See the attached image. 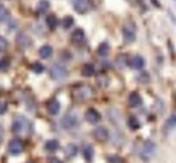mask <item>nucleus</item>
Returning <instances> with one entry per match:
<instances>
[{"mask_svg":"<svg viewBox=\"0 0 176 163\" xmlns=\"http://www.w3.org/2000/svg\"><path fill=\"white\" fill-rule=\"evenodd\" d=\"M11 131L16 134H23V133H31L32 131V125L28 118L24 117H18L15 121L11 123Z\"/></svg>","mask_w":176,"mask_h":163,"instance_id":"obj_1","label":"nucleus"},{"mask_svg":"<svg viewBox=\"0 0 176 163\" xmlns=\"http://www.w3.org/2000/svg\"><path fill=\"white\" fill-rule=\"evenodd\" d=\"M155 154V144L152 141H144L143 146H141V151H139V157L144 160V161H149Z\"/></svg>","mask_w":176,"mask_h":163,"instance_id":"obj_2","label":"nucleus"},{"mask_svg":"<svg viewBox=\"0 0 176 163\" xmlns=\"http://www.w3.org/2000/svg\"><path fill=\"white\" fill-rule=\"evenodd\" d=\"M61 126L64 130H74L75 126H78V117L75 112H67L63 118H61Z\"/></svg>","mask_w":176,"mask_h":163,"instance_id":"obj_3","label":"nucleus"},{"mask_svg":"<svg viewBox=\"0 0 176 163\" xmlns=\"http://www.w3.org/2000/svg\"><path fill=\"white\" fill-rule=\"evenodd\" d=\"M50 77L53 80H63V78L67 77V69H66L63 64L56 62V64H53L50 67Z\"/></svg>","mask_w":176,"mask_h":163,"instance_id":"obj_4","label":"nucleus"},{"mask_svg":"<svg viewBox=\"0 0 176 163\" xmlns=\"http://www.w3.org/2000/svg\"><path fill=\"white\" fill-rule=\"evenodd\" d=\"M122 31H123V38H125V42H128V43L134 42V37H136V29H134V24H133V22L125 24Z\"/></svg>","mask_w":176,"mask_h":163,"instance_id":"obj_5","label":"nucleus"},{"mask_svg":"<svg viewBox=\"0 0 176 163\" xmlns=\"http://www.w3.org/2000/svg\"><path fill=\"white\" fill-rule=\"evenodd\" d=\"M23 149H24V144L21 139H11L8 144V152L11 155H19L23 152Z\"/></svg>","mask_w":176,"mask_h":163,"instance_id":"obj_6","label":"nucleus"},{"mask_svg":"<svg viewBox=\"0 0 176 163\" xmlns=\"http://www.w3.org/2000/svg\"><path fill=\"white\" fill-rule=\"evenodd\" d=\"M93 136H94V139H98V141H107L109 139V130H107L106 126H96L93 131Z\"/></svg>","mask_w":176,"mask_h":163,"instance_id":"obj_7","label":"nucleus"},{"mask_svg":"<svg viewBox=\"0 0 176 163\" xmlns=\"http://www.w3.org/2000/svg\"><path fill=\"white\" fill-rule=\"evenodd\" d=\"M85 118H87L88 123H98V121L101 120V114L96 111V109H87Z\"/></svg>","mask_w":176,"mask_h":163,"instance_id":"obj_8","label":"nucleus"},{"mask_svg":"<svg viewBox=\"0 0 176 163\" xmlns=\"http://www.w3.org/2000/svg\"><path fill=\"white\" fill-rule=\"evenodd\" d=\"M72 5L78 13H87L90 10V3L88 0H72Z\"/></svg>","mask_w":176,"mask_h":163,"instance_id":"obj_9","label":"nucleus"},{"mask_svg":"<svg viewBox=\"0 0 176 163\" xmlns=\"http://www.w3.org/2000/svg\"><path fill=\"white\" fill-rule=\"evenodd\" d=\"M128 102H130V106H131V107H139V106L143 104L141 94H139V93H136V91L130 93V94H128Z\"/></svg>","mask_w":176,"mask_h":163,"instance_id":"obj_10","label":"nucleus"},{"mask_svg":"<svg viewBox=\"0 0 176 163\" xmlns=\"http://www.w3.org/2000/svg\"><path fill=\"white\" fill-rule=\"evenodd\" d=\"M128 62H130V67H133V69H143V67H144V58L139 56V54L133 56Z\"/></svg>","mask_w":176,"mask_h":163,"instance_id":"obj_11","label":"nucleus"},{"mask_svg":"<svg viewBox=\"0 0 176 163\" xmlns=\"http://www.w3.org/2000/svg\"><path fill=\"white\" fill-rule=\"evenodd\" d=\"M59 111H61V104H59V101H58V99H51V101L48 102V112H50L51 115H58Z\"/></svg>","mask_w":176,"mask_h":163,"instance_id":"obj_12","label":"nucleus"},{"mask_svg":"<svg viewBox=\"0 0 176 163\" xmlns=\"http://www.w3.org/2000/svg\"><path fill=\"white\" fill-rule=\"evenodd\" d=\"M90 94H91V91H90L88 86H80V88L75 90V96H77V99H85V98L90 96Z\"/></svg>","mask_w":176,"mask_h":163,"instance_id":"obj_13","label":"nucleus"},{"mask_svg":"<svg viewBox=\"0 0 176 163\" xmlns=\"http://www.w3.org/2000/svg\"><path fill=\"white\" fill-rule=\"evenodd\" d=\"M45 149H47L48 152H56L58 149H59L58 139H50V141H47V142H45Z\"/></svg>","mask_w":176,"mask_h":163,"instance_id":"obj_14","label":"nucleus"},{"mask_svg":"<svg viewBox=\"0 0 176 163\" xmlns=\"http://www.w3.org/2000/svg\"><path fill=\"white\" fill-rule=\"evenodd\" d=\"M38 54H40V58L47 59V58H50L51 54H53V48H51L50 45H43L42 48L38 50Z\"/></svg>","mask_w":176,"mask_h":163,"instance_id":"obj_15","label":"nucleus"},{"mask_svg":"<svg viewBox=\"0 0 176 163\" xmlns=\"http://www.w3.org/2000/svg\"><path fill=\"white\" fill-rule=\"evenodd\" d=\"M72 40L75 43H82L83 40H85V32L82 31V29H77L74 34H72Z\"/></svg>","mask_w":176,"mask_h":163,"instance_id":"obj_16","label":"nucleus"},{"mask_svg":"<svg viewBox=\"0 0 176 163\" xmlns=\"http://www.w3.org/2000/svg\"><path fill=\"white\" fill-rule=\"evenodd\" d=\"M66 155L69 157V158H72V157H75L77 155V152H78V149H77V146L75 144H69V146H66Z\"/></svg>","mask_w":176,"mask_h":163,"instance_id":"obj_17","label":"nucleus"},{"mask_svg":"<svg viewBox=\"0 0 176 163\" xmlns=\"http://www.w3.org/2000/svg\"><path fill=\"white\" fill-rule=\"evenodd\" d=\"M82 75H83V77H91V75H94V66H93V64H85V66L82 67Z\"/></svg>","mask_w":176,"mask_h":163,"instance_id":"obj_18","label":"nucleus"},{"mask_svg":"<svg viewBox=\"0 0 176 163\" xmlns=\"http://www.w3.org/2000/svg\"><path fill=\"white\" fill-rule=\"evenodd\" d=\"M83 157L87 161H91L93 160V147L90 144H85L83 146Z\"/></svg>","mask_w":176,"mask_h":163,"instance_id":"obj_19","label":"nucleus"},{"mask_svg":"<svg viewBox=\"0 0 176 163\" xmlns=\"http://www.w3.org/2000/svg\"><path fill=\"white\" fill-rule=\"evenodd\" d=\"M18 45H19V47H23V48L29 47V45H31V38H29V35L21 34V35L18 37Z\"/></svg>","mask_w":176,"mask_h":163,"instance_id":"obj_20","label":"nucleus"},{"mask_svg":"<svg viewBox=\"0 0 176 163\" xmlns=\"http://www.w3.org/2000/svg\"><path fill=\"white\" fill-rule=\"evenodd\" d=\"M128 126L131 128V130H138L139 126H141V123H139V120L134 117V115H131V117H128Z\"/></svg>","mask_w":176,"mask_h":163,"instance_id":"obj_21","label":"nucleus"},{"mask_svg":"<svg viewBox=\"0 0 176 163\" xmlns=\"http://www.w3.org/2000/svg\"><path fill=\"white\" fill-rule=\"evenodd\" d=\"M48 8H50V2H48V0H40L38 5H37V11L38 13H45V11H48Z\"/></svg>","mask_w":176,"mask_h":163,"instance_id":"obj_22","label":"nucleus"},{"mask_svg":"<svg viewBox=\"0 0 176 163\" xmlns=\"http://www.w3.org/2000/svg\"><path fill=\"white\" fill-rule=\"evenodd\" d=\"M72 24H74V18L72 16H66L63 19V27H64V29H71Z\"/></svg>","mask_w":176,"mask_h":163,"instance_id":"obj_23","label":"nucleus"},{"mask_svg":"<svg viewBox=\"0 0 176 163\" xmlns=\"http://www.w3.org/2000/svg\"><path fill=\"white\" fill-rule=\"evenodd\" d=\"M47 24H48V27H51V29H55V27L58 26V18L53 15V16H48V19H47Z\"/></svg>","mask_w":176,"mask_h":163,"instance_id":"obj_24","label":"nucleus"},{"mask_svg":"<svg viewBox=\"0 0 176 163\" xmlns=\"http://www.w3.org/2000/svg\"><path fill=\"white\" fill-rule=\"evenodd\" d=\"M107 53H109V45H107V43H101L99 48H98V54H101V56H106Z\"/></svg>","mask_w":176,"mask_h":163,"instance_id":"obj_25","label":"nucleus"},{"mask_svg":"<svg viewBox=\"0 0 176 163\" xmlns=\"http://www.w3.org/2000/svg\"><path fill=\"white\" fill-rule=\"evenodd\" d=\"M7 18H8V11H7V8H5L3 5H0V22L5 21Z\"/></svg>","mask_w":176,"mask_h":163,"instance_id":"obj_26","label":"nucleus"},{"mask_svg":"<svg viewBox=\"0 0 176 163\" xmlns=\"http://www.w3.org/2000/svg\"><path fill=\"white\" fill-rule=\"evenodd\" d=\"M32 71L37 72V74L43 72V64H42V62H34V64H32Z\"/></svg>","mask_w":176,"mask_h":163,"instance_id":"obj_27","label":"nucleus"},{"mask_svg":"<svg viewBox=\"0 0 176 163\" xmlns=\"http://www.w3.org/2000/svg\"><path fill=\"white\" fill-rule=\"evenodd\" d=\"M7 69H8V59L2 58L0 59V71H7Z\"/></svg>","mask_w":176,"mask_h":163,"instance_id":"obj_28","label":"nucleus"},{"mask_svg":"<svg viewBox=\"0 0 176 163\" xmlns=\"http://www.w3.org/2000/svg\"><path fill=\"white\" fill-rule=\"evenodd\" d=\"M7 47H8V42H7L3 37H0V51H5Z\"/></svg>","mask_w":176,"mask_h":163,"instance_id":"obj_29","label":"nucleus"},{"mask_svg":"<svg viewBox=\"0 0 176 163\" xmlns=\"http://www.w3.org/2000/svg\"><path fill=\"white\" fill-rule=\"evenodd\" d=\"M109 163H122V158L117 155H111L109 157Z\"/></svg>","mask_w":176,"mask_h":163,"instance_id":"obj_30","label":"nucleus"},{"mask_svg":"<svg viewBox=\"0 0 176 163\" xmlns=\"http://www.w3.org/2000/svg\"><path fill=\"white\" fill-rule=\"evenodd\" d=\"M5 111H7V104H5V102H2V104H0V115L5 114Z\"/></svg>","mask_w":176,"mask_h":163,"instance_id":"obj_31","label":"nucleus"},{"mask_svg":"<svg viewBox=\"0 0 176 163\" xmlns=\"http://www.w3.org/2000/svg\"><path fill=\"white\" fill-rule=\"evenodd\" d=\"M50 163H63L61 160H58V158H55V157H53V158H50Z\"/></svg>","mask_w":176,"mask_h":163,"instance_id":"obj_32","label":"nucleus"},{"mask_svg":"<svg viewBox=\"0 0 176 163\" xmlns=\"http://www.w3.org/2000/svg\"><path fill=\"white\" fill-rule=\"evenodd\" d=\"M174 2H176V0H174Z\"/></svg>","mask_w":176,"mask_h":163,"instance_id":"obj_33","label":"nucleus"}]
</instances>
